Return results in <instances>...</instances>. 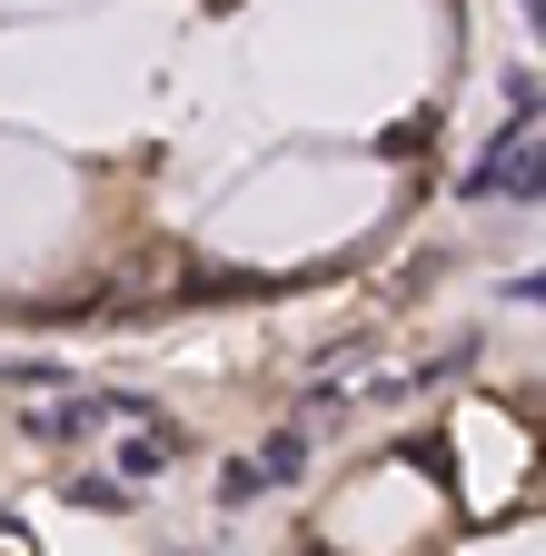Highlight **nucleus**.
Instances as JSON below:
<instances>
[{"label":"nucleus","instance_id":"obj_1","mask_svg":"<svg viewBox=\"0 0 546 556\" xmlns=\"http://www.w3.org/2000/svg\"><path fill=\"white\" fill-rule=\"evenodd\" d=\"M536 189H546V160H536V119H517V129L497 139V150L467 169V199H517V208H526Z\"/></svg>","mask_w":546,"mask_h":556},{"label":"nucleus","instance_id":"obj_2","mask_svg":"<svg viewBox=\"0 0 546 556\" xmlns=\"http://www.w3.org/2000/svg\"><path fill=\"white\" fill-rule=\"evenodd\" d=\"M169 457H179V428H169V417H150V428L129 438L110 467H129V486H150V477H169Z\"/></svg>","mask_w":546,"mask_h":556},{"label":"nucleus","instance_id":"obj_3","mask_svg":"<svg viewBox=\"0 0 546 556\" xmlns=\"http://www.w3.org/2000/svg\"><path fill=\"white\" fill-rule=\"evenodd\" d=\"M258 477H268V486H299V477H308V428H279V438H268V447H258Z\"/></svg>","mask_w":546,"mask_h":556},{"label":"nucleus","instance_id":"obj_4","mask_svg":"<svg viewBox=\"0 0 546 556\" xmlns=\"http://www.w3.org/2000/svg\"><path fill=\"white\" fill-rule=\"evenodd\" d=\"M71 507H90V517H119V507H129V477H71Z\"/></svg>","mask_w":546,"mask_h":556},{"label":"nucleus","instance_id":"obj_5","mask_svg":"<svg viewBox=\"0 0 546 556\" xmlns=\"http://www.w3.org/2000/svg\"><path fill=\"white\" fill-rule=\"evenodd\" d=\"M258 486H268V477H258V457H239V467L219 477V507H249V497H258Z\"/></svg>","mask_w":546,"mask_h":556},{"label":"nucleus","instance_id":"obj_6","mask_svg":"<svg viewBox=\"0 0 546 556\" xmlns=\"http://www.w3.org/2000/svg\"><path fill=\"white\" fill-rule=\"evenodd\" d=\"M507 110H517V119H536V70H526V60L507 70Z\"/></svg>","mask_w":546,"mask_h":556},{"label":"nucleus","instance_id":"obj_7","mask_svg":"<svg viewBox=\"0 0 546 556\" xmlns=\"http://www.w3.org/2000/svg\"><path fill=\"white\" fill-rule=\"evenodd\" d=\"M517 11H536V0H517Z\"/></svg>","mask_w":546,"mask_h":556}]
</instances>
